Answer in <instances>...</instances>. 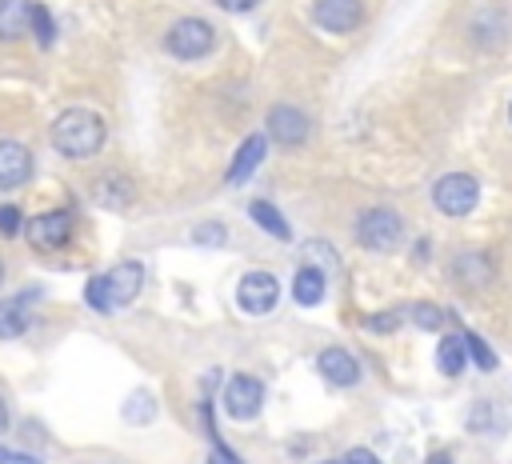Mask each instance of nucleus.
<instances>
[{"label":"nucleus","mask_w":512,"mask_h":464,"mask_svg":"<svg viewBox=\"0 0 512 464\" xmlns=\"http://www.w3.org/2000/svg\"><path fill=\"white\" fill-rule=\"evenodd\" d=\"M104 136H108L104 120L96 112H88V108H68V112H60L52 120V148L60 156H68V160L96 156L104 148Z\"/></svg>","instance_id":"obj_1"},{"label":"nucleus","mask_w":512,"mask_h":464,"mask_svg":"<svg viewBox=\"0 0 512 464\" xmlns=\"http://www.w3.org/2000/svg\"><path fill=\"white\" fill-rule=\"evenodd\" d=\"M140 288H144V264L140 260H124V264L108 268L104 276H92L88 288H84V300L96 312H116V308L132 304L140 296Z\"/></svg>","instance_id":"obj_2"},{"label":"nucleus","mask_w":512,"mask_h":464,"mask_svg":"<svg viewBox=\"0 0 512 464\" xmlns=\"http://www.w3.org/2000/svg\"><path fill=\"white\" fill-rule=\"evenodd\" d=\"M164 48L176 60H200L216 48V28L204 16H180L168 32H164Z\"/></svg>","instance_id":"obj_3"},{"label":"nucleus","mask_w":512,"mask_h":464,"mask_svg":"<svg viewBox=\"0 0 512 464\" xmlns=\"http://www.w3.org/2000/svg\"><path fill=\"white\" fill-rule=\"evenodd\" d=\"M356 240L368 252H392L404 240V220L392 208H368L356 220Z\"/></svg>","instance_id":"obj_4"},{"label":"nucleus","mask_w":512,"mask_h":464,"mask_svg":"<svg viewBox=\"0 0 512 464\" xmlns=\"http://www.w3.org/2000/svg\"><path fill=\"white\" fill-rule=\"evenodd\" d=\"M476 200H480V184L468 172H448L432 184V204L444 216H468L476 208Z\"/></svg>","instance_id":"obj_5"},{"label":"nucleus","mask_w":512,"mask_h":464,"mask_svg":"<svg viewBox=\"0 0 512 464\" xmlns=\"http://www.w3.org/2000/svg\"><path fill=\"white\" fill-rule=\"evenodd\" d=\"M280 300V280L272 272H244L240 284H236V304L248 312V316H264L272 312Z\"/></svg>","instance_id":"obj_6"},{"label":"nucleus","mask_w":512,"mask_h":464,"mask_svg":"<svg viewBox=\"0 0 512 464\" xmlns=\"http://www.w3.org/2000/svg\"><path fill=\"white\" fill-rule=\"evenodd\" d=\"M224 408H228L232 420H252V416H260V408H264V384H260L256 376H248V372H236V376L224 384Z\"/></svg>","instance_id":"obj_7"},{"label":"nucleus","mask_w":512,"mask_h":464,"mask_svg":"<svg viewBox=\"0 0 512 464\" xmlns=\"http://www.w3.org/2000/svg\"><path fill=\"white\" fill-rule=\"evenodd\" d=\"M24 236L32 240L36 252H56L72 240V216L68 212H44V216H32L24 224Z\"/></svg>","instance_id":"obj_8"},{"label":"nucleus","mask_w":512,"mask_h":464,"mask_svg":"<svg viewBox=\"0 0 512 464\" xmlns=\"http://www.w3.org/2000/svg\"><path fill=\"white\" fill-rule=\"evenodd\" d=\"M308 132H312V124H308V116L296 104H276L268 112V132H264L268 140H276L284 148H300L308 140Z\"/></svg>","instance_id":"obj_9"},{"label":"nucleus","mask_w":512,"mask_h":464,"mask_svg":"<svg viewBox=\"0 0 512 464\" xmlns=\"http://www.w3.org/2000/svg\"><path fill=\"white\" fill-rule=\"evenodd\" d=\"M312 20L324 28V32H352L360 20H364V4L360 0H316L312 4Z\"/></svg>","instance_id":"obj_10"},{"label":"nucleus","mask_w":512,"mask_h":464,"mask_svg":"<svg viewBox=\"0 0 512 464\" xmlns=\"http://www.w3.org/2000/svg\"><path fill=\"white\" fill-rule=\"evenodd\" d=\"M32 176V152L16 140H0V192L20 188Z\"/></svg>","instance_id":"obj_11"},{"label":"nucleus","mask_w":512,"mask_h":464,"mask_svg":"<svg viewBox=\"0 0 512 464\" xmlns=\"http://www.w3.org/2000/svg\"><path fill=\"white\" fill-rule=\"evenodd\" d=\"M316 368H320V376L328 380V384H336V388H348V384H356L360 380V364H356V356L348 352V348H324L320 356H316Z\"/></svg>","instance_id":"obj_12"},{"label":"nucleus","mask_w":512,"mask_h":464,"mask_svg":"<svg viewBox=\"0 0 512 464\" xmlns=\"http://www.w3.org/2000/svg\"><path fill=\"white\" fill-rule=\"evenodd\" d=\"M264 152H268V136L264 132H256V136H248L240 148H236V156H232V164H228V184L236 188V184H244L256 168H260V160H264Z\"/></svg>","instance_id":"obj_13"},{"label":"nucleus","mask_w":512,"mask_h":464,"mask_svg":"<svg viewBox=\"0 0 512 464\" xmlns=\"http://www.w3.org/2000/svg\"><path fill=\"white\" fill-rule=\"evenodd\" d=\"M36 304V292H16L0 300V340H16L28 328V312Z\"/></svg>","instance_id":"obj_14"},{"label":"nucleus","mask_w":512,"mask_h":464,"mask_svg":"<svg viewBox=\"0 0 512 464\" xmlns=\"http://www.w3.org/2000/svg\"><path fill=\"white\" fill-rule=\"evenodd\" d=\"M28 20H32V0H0V40H24L28 36Z\"/></svg>","instance_id":"obj_15"},{"label":"nucleus","mask_w":512,"mask_h":464,"mask_svg":"<svg viewBox=\"0 0 512 464\" xmlns=\"http://www.w3.org/2000/svg\"><path fill=\"white\" fill-rule=\"evenodd\" d=\"M92 192H96V200H100L104 208H128V204H132V196H136V192H132V184H128L120 172L100 176Z\"/></svg>","instance_id":"obj_16"},{"label":"nucleus","mask_w":512,"mask_h":464,"mask_svg":"<svg viewBox=\"0 0 512 464\" xmlns=\"http://www.w3.org/2000/svg\"><path fill=\"white\" fill-rule=\"evenodd\" d=\"M248 216H252L272 240H292V228H288V220L280 216V208H276L272 200H252V204H248Z\"/></svg>","instance_id":"obj_17"},{"label":"nucleus","mask_w":512,"mask_h":464,"mask_svg":"<svg viewBox=\"0 0 512 464\" xmlns=\"http://www.w3.org/2000/svg\"><path fill=\"white\" fill-rule=\"evenodd\" d=\"M292 296H296V304H304V308L320 304V300H324V272H320V268H300L296 280H292Z\"/></svg>","instance_id":"obj_18"},{"label":"nucleus","mask_w":512,"mask_h":464,"mask_svg":"<svg viewBox=\"0 0 512 464\" xmlns=\"http://www.w3.org/2000/svg\"><path fill=\"white\" fill-rule=\"evenodd\" d=\"M468 364V348H464V336H444L440 348H436V368L444 376H460Z\"/></svg>","instance_id":"obj_19"},{"label":"nucleus","mask_w":512,"mask_h":464,"mask_svg":"<svg viewBox=\"0 0 512 464\" xmlns=\"http://www.w3.org/2000/svg\"><path fill=\"white\" fill-rule=\"evenodd\" d=\"M456 280L468 284V288H484V284L492 280V264H488V256H480V252L460 256V260H456Z\"/></svg>","instance_id":"obj_20"},{"label":"nucleus","mask_w":512,"mask_h":464,"mask_svg":"<svg viewBox=\"0 0 512 464\" xmlns=\"http://www.w3.org/2000/svg\"><path fill=\"white\" fill-rule=\"evenodd\" d=\"M152 416H156V396H152L148 388L128 392V400H124V420L136 424V428H144V424H152Z\"/></svg>","instance_id":"obj_21"},{"label":"nucleus","mask_w":512,"mask_h":464,"mask_svg":"<svg viewBox=\"0 0 512 464\" xmlns=\"http://www.w3.org/2000/svg\"><path fill=\"white\" fill-rule=\"evenodd\" d=\"M28 32H32V40H36L40 48H52V40H56V20H52V12H48L44 4H32Z\"/></svg>","instance_id":"obj_22"},{"label":"nucleus","mask_w":512,"mask_h":464,"mask_svg":"<svg viewBox=\"0 0 512 464\" xmlns=\"http://www.w3.org/2000/svg\"><path fill=\"white\" fill-rule=\"evenodd\" d=\"M464 348H468V360H472L480 372H492V368L500 364V360H496V352H492L476 332H464Z\"/></svg>","instance_id":"obj_23"},{"label":"nucleus","mask_w":512,"mask_h":464,"mask_svg":"<svg viewBox=\"0 0 512 464\" xmlns=\"http://www.w3.org/2000/svg\"><path fill=\"white\" fill-rule=\"evenodd\" d=\"M192 240L196 244H208V248H220V244H228V228L224 224H196L192 228Z\"/></svg>","instance_id":"obj_24"},{"label":"nucleus","mask_w":512,"mask_h":464,"mask_svg":"<svg viewBox=\"0 0 512 464\" xmlns=\"http://www.w3.org/2000/svg\"><path fill=\"white\" fill-rule=\"evenodd\" d=\"M408 316L416 320V328H428V332L444 324V312H440L436 304H412V308H408Z\"/></svg>","instance_id":"obj_25"},{"label":"nucleus","mask_w":512,"mask_h":464,"mask_svg":"<svg viewBox=\"0 0 512 464\" xmlns=\"http://www.w3.org/2000/svg\"><path fill=\"white\" fill-rule=\"evenodd\" d=\"M20 232H24V216H20V208L4 204V208H0V236H20Z\"/></svg>","instance_id":"obj_26"},{"label":"nucleus","mask_w":512,"mask_h":464,"mask_svg":"<svg viewBox=\"0 0 512 464\" xmlns=\"http://www.w3.org/2000/svg\"><path fill=\"white\" fill-rule=\"evenodd\" d=\"M400 316H404V312H376V316H364V328H372V332H392V328L400 324Z\"/></svg>","instance_id":"obj_27"},{"label":"nucleus","mask_w":512,"mask_h":464,"mask_svg":"<svg viewBox=\"0 0 512 464\" xmlns=\"http://www.w3.org/2000/svg\"><path fill=\"white\" fill-rule=\"evenodd\" d=\"M340 464H380V460H376L368 448H352V452H344V460H340Z\"/></svg>","instance_id":"obj_28"},{"label":"nucleus","mask_w":512,"mask_h":464,"mask_svg":"<svg viewBox=\"0 0 512 464\" xmlns=\"http://www.w3.org/2000/svg\"><path fill=\"white\" fill-rule=\"evenodd\" d=\"M208 464H244V460H240V456H236L232 448H224V444H220V448H216V452L208 456Z\"/></svg>","instance_id":"obj_29"},{"label":"nucleus","mask_w":512,"mask_h":464,"mask_svg":"<svg viewBox=\"0 0 512 464\" xmlns=\"http://www.w3.org/2000/svg\"><path fill=\"white\" fill-rule=\"evenodd\" d=\"M216 4H220V8H228V12H248L256 0H216Z\"/></svg>","instance_id":"obj_30"},{"label":"nucleus","mask_w":512,"mask_h":464,"mask_svg":"<svg viewBox=\"0 0 512 464\" xmlns=\"http://www.w3.org/2000/svg\"><path fill=\"white\" fill-rule=\"evenodd\" d=\"M8 464H40V456H28V452H12Z\"/></svg>","instance_id":"obj_31"},{"label":"nucleus","mask_w":512,"mask_h":464,"mask_svg":"<svg viewBox=\"0 0 512 464\" xmlns=\"http://www.w3.org/2000/svg\"><path fill=\"white\" fill-rule=\"evenodd\" d=\"M4 428H8V404L0 400V432H4Z\"/></svg>","instance_id":"obj_32"},{"label":"nucleus","mask_w":512,"mask_h":464,"mask_svg":"<svg viewBox=\"0 0 512 464\" xmlns=\"http://www.w3.org/2000/svg\"><path fill=\"white\" fill-rule=\"evenodd\" d=\"M428 464H452V460H448L444 452H436V456H428Z\"/></svg>","instance_id":"obj_33"},{"label":"nucleus","mask_w":512,"mask_h":464,"mask_svg":"<svg viewBox=\"0 0 512 464\" xmlns=\"http://www.w3.org/2000/svg\"><path fill=\"white\" fill-rule=\"evenodd\" d=\"M0 280H4V264H0Z\"/></svg>","instance_id":"obj_34"},{"label":"nucleus","mask_w":512,"mask_h":464,"mask_svg":"<svg viewBox=\"0 0 512 464\" xmlns=\"http://www.w3.org/2000/svg\"><path fill=\"white\" fill-rule=\"evenodd\" d=\"M508 120H512V104H508Z\"/></svg>","instance_id":"obj_35"}]
</instances>
